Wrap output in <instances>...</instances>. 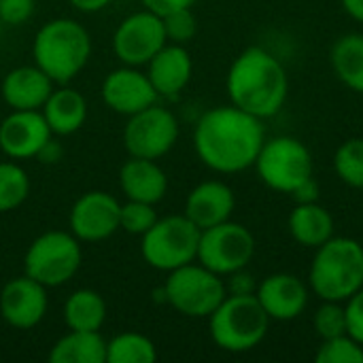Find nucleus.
<instances>
[{"label": "nucleus", "instance_id": "28", "mask_svg": "<svg viewBox=\"0 0 363 363\" xmlns=\"http://www.w3.org/2000/svg\"><path fill=\"white\" fill-rule=\"evenodd\" d=\"M30 194L28 172L15 162H0V213L17 208Z\"/></svg>", "mask_w": 363, "mask_h": 363}, {"label": "nucleus", "instance_id": "3", "mask_svg": "<svg viewBox=\"0 0 363 363\" xmlns=\"http://www.w3.org/2000/svg\"><path fill=\"white\" fill-rule=\"evenodd\" d=\"M32 53L34 64L53 83L64 85L85 68L91 53V38L79 21L60 17L47 21L36 32Z\"/></svg>", "mask_w": 363, "mask_h": 363}, {"label": "nucleus", "instance_id": "42", "mask_svg": "<svg viewBox=\"0 0 363 363\" xmlns=\"http://www.w3.org/2000/svg\"><path fill=\"white\" fill-rule=\"evenodd\" d=\"M2 26H4V23H2V19H0V34H2Z\"/></svg>", "mask_w": 363, "mask_h": 363}, {"label": "nucleus", "instance_id": "25", "mask_svg": "<svg viewBox=\"0 0 363 363\" xmlns=\"http://www.w3.org/2000/svg\"><path fill=\"white\" fill-rule=\"evenodd\" d=\"M64 321L68 330L100 332L106 321V304L94 289H77L64 304Z\"/></svg>", "mask_w": 363, "mask_h": 363}, {"label": "nucleus", "instance_id": "22", "mask_svg": "<svg viewBox=\"0 0 363 363\" xmlns=\"http://www.w3.org/2000/svg\"><path fill=\"white\" fill-rule=\"evenodd\" d=\"M51 134L68 136L81 130L87 117V102L81 91L72 87H60L53 89L47 98V102L40 108Z\"/></svg>", "mask_w": 363, "mask_h": 363}, {"label": "nucleus", "instance_id": "31", "mask_svg": "<svg viewBox=\"0 0 363 363\" xmlns=\"http://www.w3.org/2000/svg\"><path fill=\"white\" fill-rule=\"evenodd\" d=\"M157 213H155V204H147V202H138V200H128L125 204H121V213H119V230L134 234V236H143L155 221H157Z\"/></svg>", "mask_w": 363, "mask_h": 363}, {"label": "nucleus", "instance_id": "19", "mask_svg": "<svg viewBox=\"0 0 363 363\" xmlns=\"http://www.w3.org/2000/svg\"><path fill=\"white\" fill-rule=\"evenodd\" d=\"M191 55L183 45L177 43H166L151 60H149V70L147 77L153 83L157 96L172 98L185 89V85L191 79Z\"/></svg>", "mask_w": 363, "mask_h": 363}, {"label": "nucleus", "instance_id": "6", "mask_svg": "<svg viewBox=\"0 0 363 363\" xmlns=\"http://www.w3.org/2000/svg\"><path fill=\"white\" fill-rule=\"evenodd\" d=\"M200 228L185 215H170L157 219L140 242L143 259L162 272H172L198 257Z\"/></svg>", "mask_w": 363, "mask_h": 363}, {"label": "nucleus", "instance_id": "13", "mask_svg": "<svg viewBox=\"0 0 363 363\" xmlns=\"http://www.w3.org/2000/svg\"><path fill=\"white\" fill-rule=\"evenodd\" d=\"M121 204L106 191L83 194L70 211V232L83 242H100L119 230Z\"/></svg>", "mask_w": 363, "mask_h": 363}, {"label": "nucleus", "instance_id": "17", "mask_svg": "<svg viewBox=\"0 0 363 363\" xmlns=\"http://www.w3.org/2000/svg\"><path fill=\"white\" fill-rule=\"evenodd\" d=\"M255 298L268 317L277 321H291L300 317L308 304V291L304 283L298 277L285 272L264 279L255 289Z\"/></svg>", "mask_w": 363, "mask_h": 363}, {"label": "nucleus", "instance_id": "10", "mask_svg": "<svg viewBox=\"0 0 363 363\" xmlns=\"http://www.w3.org/2000/svg\"><path fill=\"white\" fill-rule=\"evenodd\" d=\"M255 253L253 234L234 221H223L219 225L200 232L198 262L219 277H230L236 270H245Z\"/></svg>", "mask_w": 363, "mask_h": 363}, {"label": "nucleus", "instance_id": "14", "mask_svg": "<svg viewBox=\"0 0 363 363\" xmlns=\"http://www.w3.org/2000/svg\"><path fill=\"white\" fill-rule=\"evenodd\" d=\"M47 287L23 274L9 281L0 291V315L15 330L38 325L47 313Z\"/></svg>", "mask_w": 363, "mask_h": 363}, {"label": "nucleus", "instance_id": "34", "mask_svg": "<svg viewBox=\"0 0 363 363\" xmlns=\"http://www.w3.org/2000/svg\"><path fill=\"white\" fill-rule=\"evenodd\" d=\"M34 0H0V19L6 26H21L34 13Z\"/></svg>", "mask_w": 363, "mask_h": 363}, {"label": "nucleus", "instance_id": "12", "mask_svg": "<svg viewBox=\"0 0 363 363\" xmlns=\"http://www.w3.org/2000/svg\"><path fill=\"white\" fill-rule=\"evenodd\" d=\"M168 43L164 21L145 9L125 17L113 34V51L125 66H143Z\"/></svg>", "mask_w": 363, "mask_h": 363}, {"label": "nucleus", "instance_id": "32", "mask_svg": "<svg viewBox=\"0 0 363 363\" xmlns=\"http://www.w3.org/2000/svg\"><path fill=\"white\" fill-rule=\"evenodd\" d=\"M162 21H164L166 38H168L170 43L185 45V43H189V40L196 36L198 21H196V15L191 13V6H189V9L170 11V13L162 15Z\"/></svg>", "mask_w": 363, "mask_h": 363}, {"label": "nucleus", "instance_id": "5", "mask_svg": "<svg viewBox=\"0 0 363 363\" xmlns=\"http://www.w3.org/2000/svg\"><path fill=\"white\" fill-rule=\"evenodd\" d=\"M208 319L215 345L230 353H245L255 349L266 338L270 323V317L255 294L225 296V300L213 311Z\"/></svg>", "mask_w": 363, "mask_h": 363}, {"label": "nucleus", "instance_id": "38", "mask_svg": "<svg viewBox=\"0 0 363 363\" xmlns=\"http://www.w3.org/2000/svg\"><path fill=\"white\" fill-rule=\"evenodd\" d=\"M291 198L298 202V204H311V202H317L319 200V185H317V181L311 177V179H306L298 189H294L291 191Z\"/></svg>", "mask_w": 363, "mask_h": 363}, {"label": "nucleus", "instance_id": "27", "mask_svg": "<svg viewBox=\"0 0 363 363\" xmlns=\"http://www.w3.org/2000/svg\"><path fill=\"white\" fill-rule=\"evenodd\" d=\"M155 359V345L143 334L125 332L106 342V363H153Z\"/></svg>", "mask_w": 363, "mask_h": 363}, {"label": "nucleus", "instance_id": "24", "mask_svg": "<svg viewBox=\"0 0 363 363\" xmlns=\"http://www.w3.org/2000/svg\"><path fill=\"white\" fill-rule=\"evenodd\" d=\"M51 363H106V340L100 332H79L70 330L62 336L51 353Z\"/></svg>", "mask_w": 363, "mask_h": 363}, {"label": "nucleus", "instance_id": "7", "mask_svg": "<svg viewBox=\"0 0 363 363\" xmlns=\"http://www.w3.org/2000/svg\"><path fill=\"white\" fill-rule=\"evenodd\" d=\"M225 296L228 287L221 277L194 262L172 270L164 285L166 302L181 315L194 319L211 317Z\"/></svg>", "mask_w": 363, "mask_h": 363}, {"label": "nucleus", "instance_id": "26", "mask_svg": "<svg viewBox=\"0 0 363 363\" xmlns=\"http://www.w3.org/2000/svg\"><path fill=\"white\" fill-rule=\"evenodd\" d=\"M330 60L338 79L363 94V34L340 36L332 47Z\"/></svg>", "mask_w": 363, "mask_h": 363}, {"label": "nucleus", "instance_id": "37", "mask_svg": "<svg viewBox=\"0 0 363 363\" xmlns=\"http://www.w3.org/2000/svg\"><path fill=\"white\" fill-rule=\"evenodd\" d=\"M232 281H230V294L234 296H247V294H255V283H253V277L251 274H245L242 270H236L230 274Z\"/></svg>", "mask_w": 363, "mask_h": 363}, {"label": "nucleus", "instance_id": "20", "mask_svg": "<svg viewBox=\"0 0 363 363\" xmlns=\"http://www.w3.org/2000/svg\"><path fill=\"white\" fill-rule=\"evenodd\" d=\"M53 91V81L34 64L13 68L2 81V98L13 111H38Z\"/></svg>", "mask_w": 363, "mask_h": 363}, {"label": "nucleus", "instance_id": "4", "mask_svg": "<svg viewBox=\"0 0 363 363\" xmlns=\"http://www.w3.org/2000/svg\"><path fill=\"white\" fill-rule=\"evenodd\" d=\"M311 287L325 302L349 300L363 287V247L353 238H330L317 247Z\"/></svg>", "mask_w": 363, "mask_h": 363}, {"label": "nucleus", "instance_id": "2", "mask_svg": "<svg viewBox=\"0 0 363 363\" xmlns=\"http://www.w3.org/2000/svg\"><path fill=\"white\" fill-rule=\"evenodd\" d=\"M287 74L281 62L262 47L245 49L228 72V94L234 106L259 119L277 115L287 98Z\"/></svg>", "mask_w": 363, "mask_h": 363}, {"label": "nucleus", "instance_id": "23", "mask_svg": "<svg viewBox=\"0 0 363 363\" xmlns=\"http://www.w3.org/2000/svg\"><path fill=\"white\" fill-rule=\"evenodd\" d=\"M289 232L300 245L317 249L334 236V219L317 202L298 204L289 215Z\"/></svg>", "mask_w": 363, "mask_h": 363}, {"label": "nucleus", "instance_id": "29", "mask_svg": "<svg viewBox=\"0 0 363 363\" xmlns=\"http://www.w3.org/2000/svg\"><path fill=\"white\" fill-rule=\"evenodd\" d=\"M334 166L347 185L363 189V138H349L342 143L336 151Z\"/></svg>", "mask_w": 363, "mask_h": 363}, {"label": "nucleus", "instance_id": "21", "mask_svg": "<svg viewBox=\"0 0 363 363\" xmlns=\"http://www.w3.org/2000/svg\"><path fill=\"white\" fill-rule=\"evenodd\" d=\"M119 185L128 200L157 204L168 191V177L155 160L130 155L119 170Z\"/></svg>", "mask_w": 363, "mask_h": 363}, {"label": "nucleus", "instance_id": "15", "mask_svg": "<svg viewBox=\"0 0 363 363\" xmlns=\"http://www.w3.org/2000/svg\"><path fill=\"white\" fill-rule=\"evenodd\" d=\"M102 100L115 113L130 117L155 104L157 91L138 66H123L108 72L102 81Z\"/></svg>", "mask_w": 363, "mask_h": 363}, {"label": "nucleus", "instance_id": "18", "mask_svg": "<svg viewBox=\"0 0 363 363\" xmlns=\"http://www.w3.org/2000/svg\"><path fill=\"white\" fill-rule=\"evenodd\" d=\"M234 191L221 181H204L191 189L185 202V217L200 230L228 221L234 213Z\"/></svg>", "mask_w": 363, "mask_h": 363}, {"label": "nucleus", "instance_id": "33", "mask_svg": "<svg viewBox=\"0 0 363 363\" xmlns=\"http://www.w3.org/2000/svg\"><path fill=\"white\" fill-rule=\"evenodd\" d=\"M315 330L323 340L338 338L347 334V313L338 302L323 304L315 315Z\"/></svg>", "mask_w": 363, "mask_h": 363}, {"label": "nucleus", "instance_id": "30", "mask_svg": "<svg viewBox=\"0 0 363 363\" xmlns=\"http://www.w3.org/2000/svg\"><path fill=\"white\" fill-rule=\"evenodd\" d=\"M317 363H363V345L353 340L349 334L323 340L319 347Z\"/></svg>", "mask_w": 363, "mask_h": 363}, {"label": "nucleus", "instance_id": "8", "mask_svg": "<svg viewBox=\"0 0 363 363\" xmlns=\"http://www.w3.org/2000/svg\"><path fill=\"white\" fill-rule=\"evenodd\" d=\"M81 259L83 253L79 238L72 232L51 230L40 234L28 247L23 270L45 287H60L77 274Z\"/></svg>", "mask_w": 363, "mask_h": 363}, {"label": "nucleus", "instance_id": "9", "mask_svg": "<svg viewBox=\"0 0 363 363\" xmlns=\"http://www.w3.org/2000/svg\"><path fill=\"white\" fill-rule=\"evenodd\" d=\"M255 166L268 187L285 194H291L313 177V157L308 149L291 136L266 140Z\"/></svg>", "mask_w": 363, "mask_h": 363}, {"label": "nucleus", "instance_id": "11", "mask_svg": "<svg viewBox=\"0 0 363 363\" xmlns=\"http://www.w3.org/2000/svg\"><path fill=\"white\" fill-rule=\"evenodd\" d=\"M179 138L177 117L162 106H147L136 115H130V121L123 130V143L132 157L160 160L164 157Z\"/></svg>", "mask_w": 363, "mask_h": 363}, {"label": "nucleus", "instance_id": "39", "mask_svg": "<svg viewBox=\"0 0 363 363\" xmlns=\"http://www.w3.org/2000/svg\"><path fill=\"white\" fill-rule=\"evenodd\" d=\"M62 155H64L62 145L55 143V140H51V138H49V140L40 147V151L36 153V157H38L43 164H55L57 160H62Z\"/></svg>", "mask_w": 363, "mask_h": 363}, {"label": "nucleus", "instance_id": "35", "mask_svg": "<svg viewBox=\"0 0 363 363\" xmlns=\"http://www.w3.org/2000/svg\"><path fill=\"white\" fill-rule=\"evenodd\" d=\"M345 313H347V334L363 345V287L349 298Z\"/></svg>", "mask_w": 363, "mask_h": 363}, {"label": "nucleus", "instance_id": "40", "mask_svg": "<svg viewBox=\"0 0 363 363\" xmlns=\"http://www.w3.org/2000/svg\"><path fill=\"white\" fill-rule=\"evenodd\" d=\"M68 2L83 13H96V11H102L111 0H68Z\"/></svg>", "mask_w": 363, "mask_h": 363}, {"label": "nucleus", "instance_id": "1", "mask_svg": "<svg viewBox=\"0 0 363 363\" xmlns=\"http://www.w3.org/2000/svg\"><path fill=\"white\" fill-rule=\"evenodd\" d=\"M266 143L262 119L238 106H217L204 113L194 132L198 157L217 172H240L255 166Z\"/></svg>", "mask_w": 363, "mask_h": 363}, {"label": "nucleus", "instance_id": "16", "mask_svg": "<svg viewBox=\"0 0 363 363\" xmlns=\"http://www.w3.org/2000/svg\"><path fill=\"white\" fill-rule=\"evenodd\" d=\"M51 138V130L40 111H13L0 123V149L11 160L36 157Z\"/></svg>", "mask_w": 363, "mask_h": 363}, {"label": "nucleus", "instance_id": "36", "mask_svg": "<svg viewBox=\"0 0 363 363\" xmlns=\"http://www.w3.org/2000/svg\"><path fill=\"white\" fill-rule=\"evenodd\" d=\"M194 2L196 0H143L145 9L157 13L160 17L170 11H177V9H189V6H194Z\"/></svg>", "mask_w": 363, "mask_h": 363}, {"label": "nucleus", "instance_id": "41", "mask_svg": "<svg viewBox=\"0 0 363 363\" xmlns=\"http://www.w3.org/2000/svg\"><path fill=\"white\" fill-rule=\"evenodd\" d=\"M340 2L353 19L363 21V0H340Z\"/></svg>", "mask_w": 363, "mask_h": 363}]
</instances>
